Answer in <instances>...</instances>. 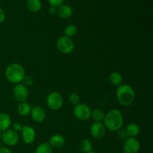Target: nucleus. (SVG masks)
<instances>
[{"mask_svg":"<svg viewBox=\"0 0 153 153\" xmlns=\"http://www.w3.org/2000/svg\"><path fill=\"white\" fill-rule=\"evenodd\" d=\"M0 2H1V0H0Z\"/></svg>","mask_w":153,"mask_h":153,"instance_id":"72a5a7b5","label":"nucleus"},{"mask_svg":"<svg viewBox=\"0 0 153 153\" xmlns=\"http://www.w3.org/2000/svg\"><path fill=\"white\" fill-rule=\"evenodd\" d=\"M0 153H12L11 151L6 147H0Z\"/></svg>","mask_w":153,"mask_h":153,"instance_id":"7c9ffc66","label":"nucleus"},{"mask_svg":"<svg viewBox=\"0 0 153 153\" xmlns=\"http://www.w3.org/2000/svg\"><path fill=\"white\" fill-rule=\"evenodd\" d=\"M140 149V143L135 137H128L123 143L124 153H138Z\"/></svg>","mask_w":153,"mask_h":153,"instance_id":"1a4fd4ad","label":"nucleus"},{"mask_svg":"<svg viewBox=\"0 0 153 153\" xmlns=\"http://www.w3.org/2000/svg\"><path fill=\"white\" fill-rule=\"evenodd\" d=\"M80 100L81 99L79 95L78 94H76V93H72L70 97H69V101L74 106L77 105L80 103Z\"/></svg>","mask_w":153,"mask_h":153,"instance_id":"b1692460","label":"nucleus"},{"mask_svg":"<svg viewBox=\"0 0 153 153\" xmlns=\"http://www.w3.org/2000/svg\"><path fill=\"white\" fill-rule=\"evenodd\" d=\"M22 140L26 144H31L35 140L36 133L35 130L31 126H24L22 129Z\"/></svg>","mask_w":153,"mask_h":153,"instance_id":"9d476101","label":"nucleus"},{"mask_svg":"<svg viewBox=\"0 0 153 153\" xmlns=\"http://www.w3.org/2000/svg\"><path fill=\"white\" fill-rule=\"evenodd\" d=\"M78 31L77 27L75 25H69L64 29V34H65L66 37H73L74 35H76V33Z\"/></svg>","mask_w":153,"mask_h":153,"instance_id":"5701e85b","label":"nucleus"},{"mask_svg":"<svg viewBox=\"0 0 153 153\" xmlns=\"http://www.w3.org/2000/svg\"><path fill=\"white\" fill-rule=\"evenodd\" d=\"M91 109L88 105L81 104L76 105L73 109V114L78 120L82 121L88 120L91 116Z\"/></svg>","mask_w":153,"mask_h":153,"instance_id":"39448f33","label":"nucleus"},{"mask_svg":"<svg viewBox=\"0 0 153 153\" xmlns=\"http://www.w3.org/2000/svg\"><path fill=\"white\" fill-rule=\"evenodd\" d=\"M57 13L61 18L67 19L73 15V10L70 6L67 5V4H61L57 9Z\"/></svg>","mask_w":153,"mask_h":153,"instance_id":"ddd939ff","label":"nucleus"},{"mask_svg":"<svg viewBox=\"0 0 153 153\" xmlns=\"http://www.w3.org/2000/svg\"><path fill=\"white\" fill-rule=\"evenodd\" d=\"M117 136L118 137H119L120 139H121V140H126L128 137V134H127L126 132V128H120L119 130L117 131Z\"/></svg>","mask_w":153,"mask_h":153,"instance_id":"393cba45","label":"nucleus"},{"mask_svg":"<svg viewBox=\"0 0 153 153\" xmlns=\"http://www.w3.org/2000/svg\"><path fill=\"white\" fill-rule=\"evenodd\" d=\"M88 153H97V152H93V151H91V152H88Z\"/></svg>","mask_w":153,"mask_h":153,"instance_id":"2f4dec72","label":"nucleus"},{"mask_svg":"<svg viewBox=\"0 0 153 153\" xmlns=\"http://www.w3.org/2000/svg\"><path fill=\"white\" fill-rule=\"evenodd\" d=\"M1 138L6 145L10 146H15L16 144H17L18 141H19L18 133L10 128L5 130L1 133Z\"/></svg>","mask_w":153,"mask_h":153,"instance_id":"0eeeda50","label":"nucleus"},{"mask_svg":"<svg viewBox=\"0 0 153 153\" xmlns=\"http://www.w3.org/2000/svg\"><path fill=\"white\" fill-rule=\"evenodd\" d=\"M35 153H53V150L52 147L49 143H43L37 146Z\"/></svg>","mask_w":153,"mask_h":153,"instance_id":"4be33fe9","label":"nucleus"},{"mask_svg":"<svg viewBox=\"0 0 153 153\" xmlns=\"http://www.w3.org/2000/svg\"><path fill=\"white\" fill-rule=\"evenodd\" d=\"M48 143L52 147L61 148L65 143V139H64V136L61 135V134H55L49 138Z\"/></svg>","mask_w":153,"mask_h":153,"instance_id":"4468645a","label":"nucleus"},{"mask_svg":"<svg viewBox=\"0 0 153 153\" xmlns=\"http://www.w3.org/2000/svg\"><path fill=\"white\" fill-rule=\"evenodd\" d=\"M79 147H80V149L83 152L88 153L92 151L93 145L89 140L85 139V140H82V141L80 142Z\"/></svg>","mask_w":153,"mask_h":153,"instance_id":"412c9836","label":"nucleus"},{"mask_svg":"<svg viewBox=\"0 0 153 153\" xmlns=\"http://www.w3.org/2000/svg\"><path fill=\"white\" fill-rule=\"evenodd\" d=\"M49 13L52 15L55 14L57 13V7L50 6V7L49 8Z\"/></svg>","mask_w":153,"mask_h":153,"instance_id":"c756f323","label":"nucleus"},{"mask_svg":"<svg viewBox=\"0 0 153 153\" xmlns=\"http://www.w3.org/2000/svg\"><path fill=\"white\" fill-rule=\"evenodd\" d=\"M25 76V70L23 67L17 63H12L6 68L5 76L10 83L15 85L19 84L22 82Z\"/></svg>","mask_w":153,"mask_h":153,"instance_id":"7ed1b4c3","label":"nucleus"},{"mask_svg":"<svg viewBox=\"0 0 153 153\" xmlns=\"http://www.w3.org/2000/svg\"><path fill=\"white\" fill-rule=\"evenodd\" d=\"M117 98L120 105L129 106L135 99V92L131 86L128 85H121L117 90Z\"/></svg>","mask_w":153,"mask_h":153,"instance_id":"f03ea898","label":"nucleus"},{"mask_svg":"<svg viewBox=\"0 0 153 153\" xmlns=\"http://www.w3.org/2000/svg\"><path fill=\"white\" fill-rule=\"evenodd\" d=\"M13 97L19 102H23L28 97V91L26 87L22 84H16L13 90Z\"/></svg>","mask_w":153,"mask_h":153,"instance_id":"6e6552de","label":"nucleus"},{"mask_svg":"<svg viewBox=\"0 0 153 153\" xmlns=\"http://www.w3.org/2000/svg\"><path fill=\"white\" fill-rule=\"evenodd\" d=\"M126 130L128 137H135L140 133V127L135 123H129L127 126Z\"/></svg>","mask_w":153,"mask_h":153,"instance_id":"6ab92c4d","label":"nucleus"},{"mask_svg":"<svg viewBox=\"0 0 153 153\" xmlns=\"http://www.w3.org/2000/svg\"><path fill=\"white\" fill-rule=\"evenodd\" d=\"M22 82L23 84L22 85H25V87L26 86H31V85L34 84V79L29 76H25L24 79H22Z\"/></svg>","mask_w":153,"mask_h":153,"instance_id":"a878e982","label":"nucleus"},{"mask_svg":"<svg viewBox=\"0 0 153 153\" xmlns=\"http://www.w3.org/2000/svg\"><path fill=\"white\" fill-rule=\"evenodd\" d=\"M46 102L49 108L53 111H58L61 109L63 106L64 100H63L62 96L59 93L54 91L48 95Z\"/></svg>","mask_w":153,"mask_h":153,"instance_id":"20e7f679","label":"nucleus"},{"mask_svg":"<svg viewBox=\"0 0 153 153\" xmlns=\"http://www.w3.org/2000/svg\"><path fill=\"white\" fill-rule=\"evenodd\" d=\"M5 19V13L1 8H0V23Z\"/></svg>","mask_w":153,"mask_h":153,"instance_id":"c85d7f7f","label":"nucleus"},{"mask_svg":"<svg viewBox=\"0 0 153 153\" xmlns=\"http://www.w3.org/2000/svg\"><path fill=\"white\" fill-rule=\"evenodd\" d=\"M57 48L61 53L70 54L74 50V43L71 38L63 36L57 41Z\"/></svg>","mask_w":153,"mask_h":153,"instance_id":"423d86ee","label":"nucleus"},{"mask_svg":"<svg viewBox=\"0 0 153 153\" xmlns=\"http://www.w3.org/2000/svg\"><path fill=\"white\" fill-rule=\"evenodd\" d=\"M30 114L33 120L36 123H42L46 119V112L44 109L40 106H34L31 108Z\"/></svg>","mask_w":153,"mask_h":153,"instance_id":"f8f14e48","label":"nucleus"},{"mask_svg":"<svg viewBox=\"0 0 153 153\" xmlns=\"http://www.w3.org/2000/svg\"><path fill=\"white\" fill-rule=\"evenodd\" d=\"M110 82L114 86H120L123 83V76L117 72H114L110 75Z\"/></svg>","mask_w":153,"mask_h":153,"instance_id":"aec40b11","label":"nucleus"},{"mask_svg":"<svg viewBox=\"0 0 153 153\" xmlns=\"http://www.w3.org/2000/svg\"><path fill=\"white\" fill-rule=\"evenodd\" d=\"M1 131H0V139H1Z\"/></svg>","mask_w":153,"mask_h":153,"instance_id":"473e14b6","label":"nucleus"},{"mask_svg":"<svg viewBox=\"0 0 153 153\" xmlns=\"http://www.w3.org/2000/svg\"><path fill=\"white\" fill-rule=\"evenodd\" d=\"M31 105L28 104L26 102H19V104L17 106V111L20 116L25 117L30 114L31 112Z\"/></svg>","mask_w":153,"mask_h":153,"instance_id":"dca6fc26","label":"nucleus"},{"mask_svg":"<svg viewBox=\"0 0 153 153\" xmlns=\"http://www.w3.org/2000/svg\"><path fill=\"white\" fill-rule=\"evenodd\" d=\"M42 4L40 0H28L27 1V7L28 10L33 13L38 12L41 9Z\"/></svg>","mask_w":153,"mask_h":153,"instance_id":"f3484780","label":"nucleus"},{"mask_svg":"<svg viewBox=\"0 0 153 153\" xmlns=\"http://www.w3.org/2000/svg\"><path fill=\"white\" fill-rule=\"evenodd\" d=\"M11 126V118L5 113H0V131L8 129Z\"/></svg>","mask_w":153,"mask_h":153,"instance_id":"2eb2a0df","label":"nucleus"},{"mask_svg":"<svg viewBox=\"0 0 153 153\" xmlns=\"http://www.w3.org/2000/svg\"><path fill=\"white\" fill-rule=\"evenodd\" d=\"M22 127L23 126L19 123H15L13 124V130L16 132H19V131H22Z\"/></svg>","mask_w":153,"mask_h":153,"instance_id":"cd10ccee","label":"nucleus"},{"mask_svg":"<svg viewBox=\"0 0 153 153\" xmlns=\"http://www.w3.org/2000/svg\"><path fill=\"white\" fill-rule=\"evenodd\" d=\"M91 117H92L93 120L96 123H101L104 121L105 117V113L102 109L97 108L94 109L93 111H91Z\"/></svg>","mask_w":153,"mask_h":153,"instance_id":"a211bd4d","label":"nucleus"},{"mask_svg":"<svg viewBox=\"0 0 153 153\" xmlns=\"http://www.w3.org/2000/svg\"><path fill=\"white\" fill-rule=\"evenodd\" d=\"M106 128L102 123H94L91 126V134L96 139H101L105 135Z\"/></svg>","mask_w":153,"mask_h":153,"instance_id":"9b49d317","label":"nucleus"},{"mask_svg":"<svg viewBox=\"0 0 153 153\" xmlns=\"http://www.w3.org/2000/svg\"><path fill=\"white\" fill-rule=\"evenodd\" d=\"M48 1H49V4L51 6L55 7H58L63 4L64 0H48Z\"/></svg>","mask_w":153,"mask_h":153,"instance_id":"bb28decb","label":"nucleus"},{"mask_svg":"<svg viewBox=\"0 0 153 153\" xmlns=\"http://www.w3.org/2000/svg\"><path fill=\"white\" fill-rule=\"evenodd\" d=\"M123 125V116L120 111L112 109L105 114L104 126L106 128L111 131H118Z\"/></svg>","mask_w":153,"mask_h":153,"instance_id":"f257e3e1","label":"nucleus"}]
</instances>
